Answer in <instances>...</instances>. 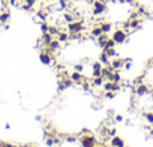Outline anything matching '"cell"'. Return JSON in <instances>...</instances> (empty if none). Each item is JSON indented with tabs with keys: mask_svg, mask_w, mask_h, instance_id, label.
<instances>
[]
</instances>
